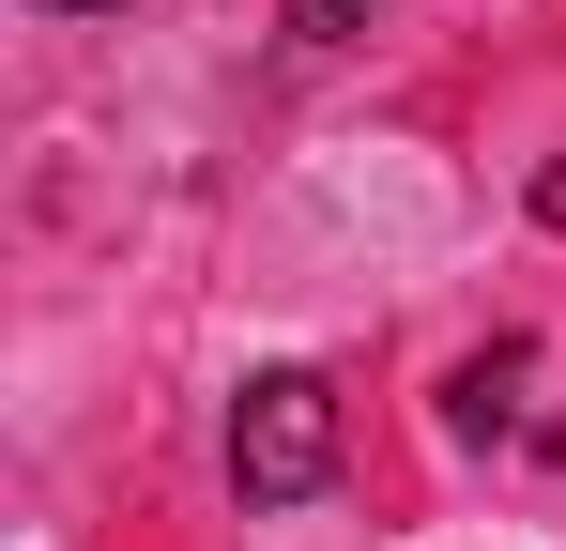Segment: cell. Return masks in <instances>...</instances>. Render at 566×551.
I'll list each match as a JSON object with an SVG mask.
<instances>
[{"label": "cell", "instance_id": "cell-3", "mask_svg": "<svg viewBox=\"0 0 566 551\" xmlns=\"http://www.w3.org/2000/svg\"><path fill=\"white\" fill-rule=\"evenodd\" d=\"M382 0H291V46H337V31H368Z\"/></svg>", "mask_w": 566, "mask_h": 551}, {"label": "cell", "instance_id": "cell-2", "mask_svg": "<svg viewBox=\"0 0 566 551\" xmlns=\"http://www.w3.org/2000/svg\"><path fill=\"white\" fill-rule=\"evenodd\" d=\"M505 398H521V337H490V353L444 383V429H505Z\"/></svg>", "mask_w": 566, "mask_h": 551}, {"label": "cell", "instance_id": "cell-4", "mask_svg": "<svg viewBox=\"0 0 566 551\" xmlns=\"http://www.w3.org/2000/svg\"><path fill=\"white\" fill-rule=\"evenodd\" d=\"M62 15H107V0H62Z\"/></svg>", "mask_w": 566, "mask_h": 551}, {"label": "cell", "instance_id": "cell-1", "mask_svg": "<svg viewBox=\"0 0 566 551\" xmlns=\"http://www.w3.org/2000/svg\"><path fill=\"white\" fill-rule=\"evenodd\" d=\"M230 490H245V506L337 490V383H322V367H261V383L230 398Z\"/></svg>", "mask_w": 566, "mask_h": 551}]
</instances>
